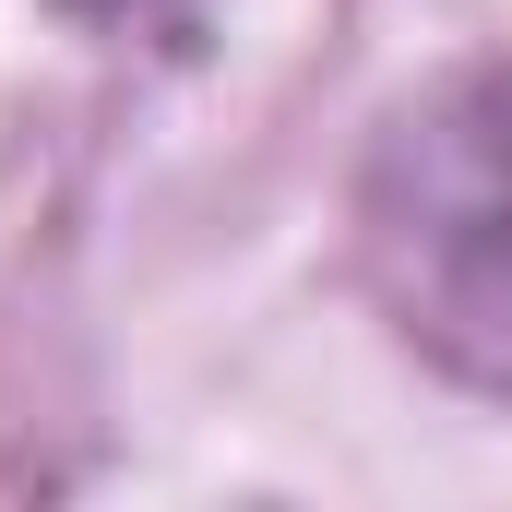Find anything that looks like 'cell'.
<instances>
[{"instance_id": "obj_1", "label": "cell", "mask_w": 512, "mask_h": 512, "mask_svg": "<svg viewBox=\"0 0 512 512\" xmlns=\"http://www.w3.org/2000/svg\"><path fill=\"white\" fill-rule=\"evenodd\" d=\"M441 215L477 227L489 251H512V96H489V120H441Z\"/></svg>"}]
</instances>
